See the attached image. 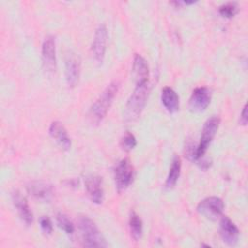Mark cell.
Here are the masks:
<instances>
[{
  "mask_svg": "<svg viewBox=\"0 0 248 248\" xmlns=\"http://www.w3.org/2000/svg\"><path fill=\"white\" fill-rule=\"evenodd\" d=\"M80 75V62L78 57L74 54H68L65 60V77L69 86L74 87L79 79Z\"/></svg>",
  "mask_w": 248,
  "mask_h": 248,
  "instance_id": "obj_12",
  "label": "cell"
},
{
  "mask_svg": "<svg viewBox=\"0 0 248 248\" xmlns=\"http://www.w3.org/2000/svg\"><path fill=\"white\" fill-rule=\"evenodd\" d=\"M49 135L64 150H69L71 147V139L64 125L59 121H53L49 126Z\"/></svg>",
  "mask_w": 248,
  "mask_h": 248,
  "instance_id": "obj_15",
  "label": "cell"
},
{
  "mask_svg": "<svg viewBox=\"0 0 248 248\" xmlns=\"http://www.w3.org/2000/svg\"><path fill=\"white\" fill-rule=\"evenodd\" d=\"M161 101L165 108L170 113L176 112L179 109V97L170 86H166L162 89Z\"/></svg>",
  "mask_w": 248,
  "mask_h": 248,
  "instance_id": "obj_17",
  "label": "cell"
},
{
  "mask_svg": "<svg viewBox=\"0 0 248 248\" xmlns=\"http://www.w3.org/2000/svg\"><path fill=\"white\" fill-rule=\"evenodd\" d=\"M197 148H198V145H196L195 142L192 141L191 140H188L186 141V144L184 147V154L189 161L191 162L197 161Z\"/></svg>",
  "mask_w": 248,
  "mask_h": 248,
  "instance_id": "obj_23",
  "label": "cell"
},
{
  "mask_svg": "<svg viewBox=\"0 0 248 248\" xmlns=\"http://www.w3.org/2000/svg\"><path fill=\"white\" fill-rule=\"evenodd\" d=\"M197 162H198L200 168L202 169V170H207V169L211 166V161L208 160V159H206V158H203V157L200 158Z\"/></svg>",
  "mask_w": 248,
  "mask_h": 248,
  "instance_id": "obj_25",
  "label": "cell"
},
{
  "mask_svg": "<svg viewBox=\"0 0 248 248\" xmlns=\"http://www.w3.org/2000/svg\"><path fill=\"white\" fill-rule=\"evenodd\" d=\"M219 233L222 240L230 246L235 245L238 241L239 230L236 225L227 216H223L220 220Z\"/></svg>",
  "mask_w": 248,
  "mask_h": 248,
  "instance_id": "obj_9",
  "label": "cell"
},
{
  "mask_svg": "<svg viewBox=\"0 0 248 248\" xmlns=\"http://www.w3.org/2000/svg\"><path fill=\"white\" fill-rule=\"evenodd\" d=\"M78 229L80 232L82 245L85 247H107L108 244L103 237L96 224L87 216L78 219Z\"/></svg>",
  "mask_w": 248,
  "mask_h": 248,
  "instance_id": "obj_3",
  "label": "cell"
},
{
  "mask_svg": "<svg viewBox=\"0 0 248 248\" xmlns=\"http://www.w3.org/2000/svg\"><path fill=\"white\" fill-rule=\"evenodd\" d=\"M129 228L131 236L133 237V239L138 241L142 235V221L135 211H132L130 214Z\"/></svg>",
  "mask_w": 248,
  "mask_h": 248,
  "instance_id": "obj_19",
  "label": "cell"
},
{
  "mask_svg": "<svg viewBox=\"0 0 248 248\" xmlns=\"http://www.w3.org/2000/svg\"><path fill=\"white\" fill-rule=\"evenodd\" d=\"M107 42H108V29L105 23L100 24L94 34L92 46H91V52L94 59L99 63L102 64L105 52L107 48Z\"/></svg>",
  "mask_w": 248,
  "mask_h": 248,
  "instance_id": "obj_7",
  "label": "cell"
},
{
  "mask_svg": "<svg viewBox=\"0 0 248 248\" xmlns=\"http://www.w3.org/2000/svg\"><path fill=\"white\" fill-rule=\"evenodd\" d=\"M84 183H85L86 191L90 197V200L96 204H101L104 200L102 178L98 175L90 174L85 177Z\"/></svg>",
  "mask_w": 248,
  "mask_h": 248,
  "instance_id": "obj_11",
  "label": "cell"
},
{
  "mask_svg": "<svg viewBox=\"0 0 248 248\" xmlns=\"http://www.w3.org/2000/svg\"><path fill=\"white\" fill-rule=\"evenodd\" d=\"M149 91V82L136 84V87L128 99L124 110V117L127 122L134 121L140 115L142 109L145 107Z\"/></svg>",
  "mask_w": 248,
  "mask_h": 248,
  "instance_id": "obj_2",
  "label": "cell"
},
{
  "mask_svg": "<svg viewBox=\"0 0 248 248\" xmlns=\"http://www.w3.org/2000/svg\"><path fill=\"white\" fill-rule=\"evenodd\" d=\"M13 203L20 217V219L27 225L30 226L33 222V213L30 209L27 200L18 191H14L12 194Z\"/></svg>",
  "mask_w": 248,
  "mask_h": 248,
  "instance_id": "obj_13",
  "label": "cell"
},
{
  "mask_svg": "<svg viewBox=\"0 0 248 248\" xmlns=\"http://www.w3.org/2000/svg\"><path fill=\"white\" fill-rule=\"evenodd\" d=\"M180 170H181V160L180 157L175 155L171 161V165L170 168V171L168 174V177L166 179L165 186L168 189H171L176 184L179 175H180Z\"/></svg>",
  "mask_w": 248,
  "mask_h": 248,
  "instance_id": "obj_18",
  "label": "cell"
},
{
  "mask_svg": "<svg viewBox=\"0 0 248 248\" xmlns=\"http://www.w3.org/2000/svg\"><path fill=\"white\" fill-rule=\"evenodd\" d=\"M211 91L206 86L196 87L189 100V108L192 111H202L210 104Z\"/></svg>",
  "mask_w": 248,
  "mask_h": 248,
  "instance_id": "obj_8",
  "label": "cell"
},
{
  "mask_svg": "<svg viewBox=\"0 0 248 248\" xmlns=\"http://www.w3.org/2000/svg\"><path fill=\"white\" fill-rule=\"evenodd\" d=\"M238 5L235 2H228L219 7V14L226 18H232L238 13Z\"/></svg>",
  "mask_w": 248,
  "mask_h": 248,
  "instance_id": "obj_21",
  "label": "cell"
},
{
  "mask_svg": "<svg viewBox=\"0 0 248 248\" xmlns=\"http://www.w3.org/2000/svg\"><path fill=\"white\" fill-rule=\"evenodd\" d=\"M42 59L46 70L54 71L56 65L55 40L53 36H47L42 45Z\"/></svg>",
  "mask_w": 248,
  "mask_h": 248,
  "instance_id": "obj_10",
  "label": "cell"
},
{
  "mask_svg": "<svg viewBox=\"0 0 248 248\" xmlns=\"http://www.w3.org/2000/svg\"><path fill=\"white\" fill-rule=\"evenodd\" d=\"M119 89V82L114 80L110 82L100 94L98 99L92 104L88 111V119L92 125H98L108 113L114 97Z\"/></svg>",
  "mask_w": 248,
  "mask_h": 248,
  "instance_id": "obj_1",
  "label": "cell"
},
{
  "mask_svg": "<svg viewBox=\"0 0 248 248\" xmlns=\"http://www.w3.org/2000/svg\"><path fill=\"white\" fill-rule=\"evenodd\" d=\"M133 74L136 79V84L148 82L149 67L146 60L139 53H136L133 60Z\"/></svg>",
  "mask_w": 248,
  "mask_h": 248,
  "instance_id": "obj_16",
  "label": "cell"
},
{
  "mask_svg": "<svg viewBox=\"0 0 248 248\" xmlns=\"http://www.w3.org/2000/svg\"><path fill=\"white\" fill-rule=\"evenodd\" d=\"M56 222L60 229H62L67 234L72 235L75 232V227L72 221L68 218V216L62 212L57 213L56 215Z\"/></svg>",
  "mask_w": 248,
  "mask_h": 248,
  "instance_id": "obj_20",
  "label": "cell"
},
{
  "mask_svg": "<svg viewBox=\"0 0 248 248\" xmlns=\"http://www.w3.org/2000/svg\"><path fill=\"white\" fill-rule=\"evenodd\" d=\"M115 187L119 193L125 191L133 181L134 167L128 158L120 160L113 170Z\"/></svg>",
  "mask_w": 248,
  "mask_h": 248,
  "instance_id": "obj_4",
  "label": "cell"
},
{
  "mask_svg": "<svg viewBox=\"0 0 248 248\" xmlns=\"http://www.w3.org/2000/svg\"><path fill=\"white\" fill-rule=\"evenodd\" d=\"M239 122L241 125L245 126L247 125V122H248V117H247V105H244L243 108H242V111L240 113V118H239Z\"/></svg>",
  "mask_w": 248,
  "mask_h": 248,
  "instance_id": "obj_26",
  "label": "cell"
},
{
  "mask_svg": "<svg viewBox=\"0 0 248 248\" xmlns=\"http://www.w3.org/2000/svg\"><path fill=\"white\" fill-rule=\"evenodd\" d=\"M219 125H220V118L215 115L211 116L205 121L202 130L201 140L197 148V161L200 158L204 156L208 145L210 144V142L212 141V140L214 139L218 131Z\"/></svg>",
  "mask_w": 248,
  "mask_h": 248,
  "instance_id": "obj_5",
  "label": "cell"
},
{
  "mask_svg": "<svg viewBox=\"0 0 248 248\" xmlns=\"http://www.w3.org/2000/svg\"><path fill=\"white\" fill-rule=\"evenodd\" d=\"M39 223H40V227L43 231V232L46 235H49L51 234L52 232V223H51V220L49 219L48 216H41L40 217V220H39Z\"/></svg>",
  "mask_w": 248,
  "mask_h": 248,
  "instance_id": "obj_24",
  "label": "cell"
},
{
  "mask_svg": "<svg viewBox=\"0 0 248 248\" xmlns=\"http://www.w3.org/2000/svg\"><path fill=\"white\" fill-rule=\"evenodd\" d=\"M120 145H121L123 150L130 151L137 145V140H136L135 136L132 133L126 132L124 134V136L122 137V139H121Z\"/></svg>",
  "mask_w": 248,
  "mask_h": 248,
  "instance_id": "obj_22",
  "label": "cell"
},
{
  "mask_svg": "<svg viewBox=\"0 0 248 248\" xmlns=\"http://www.w3.org/2000/svg\"><path fill=\"white\" fill-rule=\"evenodd\" d=\"M27 191L35 199L48 202L53 197V188L50 184L44 181H32L27 185Z\"/></svg>",
  "mask_w": 248,
  "mask_h": 248,
  "instance_id": "obj_14",
  "label": "cell"
},
{
  "mask_svg": "<svg viewBox=\"0 0 248 248\" xmlns=\"http://www.w3.org/2000/svg\"><path fill=\"white\" fill-rule=\"evenodd\" d=\"M224 209V202L218 197H207L201 201L197 206L198 212L210 220L219 218Z\"/></svg>",
  "mask_w": 248,
  "mask_h": 248,
  "instance_id": "obj_6",
  "label": "cell"
}]
</instances>
